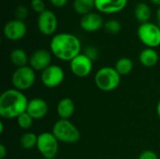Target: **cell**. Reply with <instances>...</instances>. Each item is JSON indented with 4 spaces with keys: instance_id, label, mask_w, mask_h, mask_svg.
<instances>
[{
    "instance_id": "6da1fadb",
    "label": "cell",
    "mask_w": 160,
    "mask_h": 159,
    "mask_svg": "<svg viewBox=\"0 0 160 159\" xmlns=\"http://www.w3.org/2000/svg\"><path fill=\"white\" fill-rule=\"evenodd\" d=\"M52 54L61 61L70 62L81 53L82 44L78 37L70 33L54 35L50 42Z\"/></svg>"
},
{
    "instance_id": "7a4b0ae2",
    "label": "cell",
    "mask_w": 160,
    "mask_h": 159,
    "mask_svg": "<svg viewBox=\"0 0 160 159\" xmlns=\"http://www.w3.org/2000/svg\"><path fill=\"white\" fill-rule=\"evenodd\" d=\"M29 100L23 92L14 88L5 90L0 96V116L14 119L26 112Z\"/></svg>"
},
{
    "instance_id": "3957f363",
    "label": "cell",
    "mask_w": 160,
    "mask_h": 159,
    "mask_svg": "<svg viewBox=\"0 0 160 159\" xmlns=\"http://www.w3.org/2000/svg\"><path fill=\"white\" fill-rule=\"evenodd\" d=\"M52 134L59 142L73 144L80 141L81 132L77 127L69 120L59 119L56 121L52 129Z\"/></svg>"
},
{
    "instance_id": "277c9868",
    "label": "cell",
    "mask_w": 160,
    "mask_h": 159,
    "mask_svg": "<svg viewBox=\"0 0 160 159\" xmlns=\"http://www.w3.org/2000/svg\"><path fill=\"white\" fill-rule=\"evenodd\" d=\"M94 81L99 90L112 92L120 85L121 75L112 67H103L95 74Z\"/></svg>"
},
{
    "instance_id": "5b68a950",
    "label": "cell",
    "mask_w": 160,
    "mask_h": 159,
    "mask_svg": "<svg viewBox=\"0 0 160 159\" xmlns=\"http://www.w3.org/2000/svg\"><path fill=\"white\" fill-rule=\"evenodd\" d=\"M36 71L30 66L17 67L11 75V84L14 89L25 91L30 89L36 82Z\"/></svg>"
},
{
    "instance_id": "8992f818",
    "label": "cell",
    "mask_w": 160,
    "mask_h": 159,
    "mask_svg": "<svg viewBox=\"0 0 160 159\" xmlns=\"http://www.w3.org/2000/svg\"><path fill=\"white\" fill-rule=\"evenodd\" d=\"M37 149L44 159H55L59 151V141L52 132H42L38 135Z\"/></svg>"
},
{
    "instance_id": "52a82bcc",
    "label": "cell",
    "mask_w": 160,
    "mask_h": 159,
    "mask_svg": "<svg viewBox=\"0 0 160 159\" xmlns=\"http://www.w3.org/2000/svg\"><path fill=\"white\" fill-rule=\"evenodd\" d=\"M138 37L147 48L155 49L160 46V27L156 23H142L138 28Z\"/></svg>"
},
{
    "instance_id": "ba28073f",
    "label": "cell",
    "mask_w": 160,
    "mask_h": 159,
    "mask_svg": "<svg viewBox=\"0 0 160 159\" xmlns=\"http://www.w3.org/2000/svg\"><path fill=\"white\" fill-rule=\"evenodd\" d=\"M65 80V71L58 66L52 64L45 68L40 74V81L42 84L47 88L58 87Z\"/></svg>"
},
{
    "instance_id": "9c48e42d",
    "label": "cell",
    "mask_w": 160,
    "mask_h": 159,
    "mask_svg": "<svg viewBox=\"0 0 160 159\" xmlns=\"http://www.w3.org/2000/svg\"><path fill=\"white\" fill-rule=\"evenodd\" d=\"M69 67L76 77L86 78L93 70V61L84 53H80L69 62Z\"/></svg>"
},
{
    "instance_id": "30bf717a",
    "label": "cell",
    "mask_w": 160,
    "mask_h": 159,
    "mask_svg": "<svg viewBox=\"0 0 160 159\" xmlns=\"http://www.w3.org/2000/svg\"><path fill=\"white\" fill-rule=\"evenodd\" d=\"M57 18L55 14L49 9H46L38 15V27L41 34L45 36H51L54 34L57 29Z\"/></svg>"
},
{
    "instance_id": "8fae6325",
    "label": "cell",
    "mask_w": 160,
    "mask_h": 159,
    "mask_svg": "<svg viewBox=\"0 0 160 159\" xmlns=\"http://www.w3.org/2000/svg\"><path fill=\"white\" fill-rule=\"evenodd\" d=\"M4 36L12 41H17L24 37L27 32L26 24L21 20H12L8 22L4 26Z\"/></svg>"
},
{
    "instance_id": "7c38bea8",
    "label": "cell",
    "mask_w": 160,
    "mask_h": 159,
    "mask_svg": "<svg viewBox=\"0 0 160 159\" xmlns=\"http://www.w3.org/2000/svg\"><path fill=\"white\" fill-rule=\"evenodd\" d=\"M52 65V52L45 49L35 51L29 57V66L35 71L42 72Z\"/></svg>"
},
{
    "instance_id": "4fadbf2b",
    "label": "cell",
    "mask_w": 160,
    "mask_h": 159,
    "mask_svg": "<svg viewBox=\"0 0 160 159\" xmlns=\"http://www.w3.org/2000/svg\"><path fill=\"white\" fill-rule=\"evenodd\" d=\"M49 111L48 103L41 97H34L29 100L26 112L34 119L40 120L44 118Z\"/></svg>"
},
{
    "instance_id": "5bb4252c",
    "label": "cell",
    "mask_w": 160,
    "mask_h": 159,
    "mask_svg": "<svg viewBox=\"0 0 160 159\" xmlns=\"http://www.w3.org/2000/svg\"><path fill=\"white\" fill-rule=\"evenodd\" d=\"M128 5V0H96V8L106 14L122 11Z\"/></svg>"
},
{
    "instance_id": "9a60e30c",
    "label": "cell",
    "mask_w": 160,
    "mask_h": 159,
    "mask_svg": "<svg viewBox=\"0 0 160 159\" xmlns=\"http://www.w3.org/2000/svg\"><path fill=\"white\" fill-rule=\"evenodd\" d=\"M81 27L86 32H96L104 26L103 18L96 12H90L81 19Z\"/></svg>"
},
{
    "instance_id": "2e32d148",
    "label": "cell",
    "mask_w": 160,
    "mask_h": 159,
    "mask_svg": "<svg viewBox=\"0 0 160 159\" xmlns=\"http://www.w3.org/2000/svg\"><path fill=\"white\" fill-rule=\"evenodd\" d=\"M56 112L59 119L69 120V118L75 112V103L69 97H64L57 103Z\"/></svg>"
},
{
    "instance_id": "e0dca14e",
    "label": "cell",
    "mask_w": 160,
    "mask_h": 159,
    "mask_svg": "<svg viewBox=\"0 0 160 159\" xmlns=\"http://www.w3.org/2000/svg\"><path fill=\"white\" fill-rule=\"evenodd\" d=\"M159 59V55L158 52L153 48H145L140 52L139 61L145 67H155Z\"/></svg>"
},
{
    "instance_id": "ac0fdd59",
    "label": "cell",
    "mask_w": 160,
    "mask_h": 159,
    "mask_svg": "<svg viewBox=\"0 0 160 159\" xmlns=\"http://www.w3.org/2000/svg\"><path fill=\"white\" fill-rule=\"evenodd\" d=\"M9 59H10L11 64L14 65L16 67H22L29 64V57L26 52L20 48L14 49L11 51Z\"/></svg>"
},
{
    "instance_id": "d6986e66",
    "label": "cell",
    "mask_w": 160,
    "mask_h": 159,
    "mask_svg": "<svg viewBox=\"0 0 160 159\" xmlns=\"http://www.w3.org/2000/svg\"><path fill=\"white\" fill-rule=\"evenodd\" d=\"M73 7L78 14L84 16L96 7V0H74Z\"/></svg>"
},
{
    "instance_id": "ffe728a7",
    "label": "cell",
    "mask_w": 160,
    "mask_h": 159,
    "mask_svg": "<svg viewBox=\"0 0 160 159\" xmlns=\"http://www.w3.org/2000/svg\"><path fill=\"white\" fill-rule=\"evenodd\" d=\"M134 13L136 19L142 23L148 22L151 18V8L146 3H139L135 7Z\"/></svg>"
},
{
    "instance_id": "44dd1931",
    "label": "cell",
    "mask_w": 160,
    "mask_h": 159,
    "mask_svg": "<svg viewBox=\"0 0 160 159\" xmlns=\"http://www.w3.org/2000/svg\"><path fill=\"white\" fill-rule=\"evenodd\" d=\"M133 67H134L133 61L128 57H122V58L118 59L114 66V68L121 76L129 74L132 71Z\"/></svg>"
},
{
    "instance_id": "7402d4cb",
    "label": "cell",
    "mask_w": 160,
    "mask_h": 159,
    "mask_svg": "<svg viewBox=\"0 0 160 159\" xmlns=\"http://www.w3.org/2000/svg\"><path fill=\"white\" fill-rule=\"evenodd\" d=\"M38 135L34 132H25L22 135L20 139V145L24 150H31L37 147Z\"/></svg>"
},
{
    "instance_id": "603a6c76",
    "label": "cell",
    "mask_w": 160,
    "mask_h": 159,
    "mask_svg": "<svg viewBox=\"0 0 160 159\" xmlns=\"http://www.w3.org/2000/svg\"><path fill=\"white\" fill-rule=\"evenodd\" d=\"M16 119H17V124H18L19 127L23 130H27L33 126L34 119L26 112L22 113L21 115H19Z\"/></svg>"
},
{
    "instance_id": "cb8c5ba5",
    "label": "cell",
    "mask_w": 160,
    "mask_h": 159,
    "mask_svg": "<svg viewBox=\"0 0 160 159\" xmlns=\"http://www.w3.org/2000/svg\"><path fill=\"white\" fill-rule=\"evenodd\" d=\"M104 28L110 34H117L121 31L122 25L117 20H110L104 23Z\"/></svg>"
},
{
    "instance_id": "d4e9b609",
    "label": "cell",
    "mask_w": 160,
    "mask_h": 159,
    "mask_svg": "<svg viewBox=\"0 0 160 159\" xmlns=\"http://www.w3.org/2000/svg\"><path fill=\"white\" fill-rule=\"evenodd\" d=\"M31 7L35 12H37L38 14H40L46 10L45 4H44L43 0H32L31 1Z\"/></svg>"
},
{
    "instance_id": "484cf974",
    "label": "cell",
    "mask_w": 160,
    "mask_h": 159,
    "mask_svg": "<svg viewBox=\"0 0 160 159\" xmlns=\"http://www.w3.org/2000/svg\"><path fill=\"white\" fill-rule=\"evenodd\" d=\"M14 14H15L17 20L22 21L23 19L26 18V16H27V14H28V10H27V8H26L24 6L20 5V6H18V7L15 8V13H14Z\"/></svg>"
},
{
    "instance_id": "4316f807",
    "label": "cell",
    "mask_w": 160,
    "mask_h": 159,
    "mask_svg": "<svg viewBox=\"0 0 160 159\" xmlns=\"http://www.w3.org/2000/svg\"><path fill=\"white\" fill-rule=\"evenodd\" d=\"M84 54L89 57L93 62L95 60H97V58L98 57V49L94 46H88L87 48H85L84 50Z\"/></svg>"
},
{
    "instance_id": "83f0119b",
    "label": "cell",
    "mask_w": 160,
    "mask_h": 159,
    "mask_svg": "<svg viewBox=\"0 0 160 159\" xmlns=\"http://www.w3.org/2000/svg\"><path fill=\"white\" fill-rule=\"evenodd\" d=\"M138 159H158V155L152 151V150H146V151H143Z\"/></svg>"
},
{
    "instance_id": "f1b7e54d",
    "label": "cell",
    "mask_w": 160,
    "mask_h": 159,
    "mask_svg": "<svg viewBox=\"0 0 160 159\" xmlns=\"http://www.w3.org/2000/svg\"><path fill=\"white\" fill-rule=\"evenodd\" d=\"M50 2L56 7H63L68 3V0H50Z\"/></svg>"
},
{
    "instance_id": "f546056e",
    "label": "cell",
    "mask_w": 160,
    "mask_h": 159,
    "mask_svg": "<svg viewBox=\"0 0 160 159\" xmlns=\"http://www.w3.org/2000/svg\"><path fill=\"white\" fill-rule=\"evenodd\" d=\"M8 155V149L4 144H0V159H4Z\"/></svg>"
},
{
    "instance_id": "4dcf8cb0",
    "label": "cell",
    "mask_w": 160,
    "mask_h": 159,
    "mask_svg": "<svg viewBox=\"0 0 160 159\" xmlns=\"http://www.w3.org/2000/svg\"><path fill=\"white\" fill-rule=\"evenodd\" d=\"M157 112H158V117H159L160 119V99L158 100V105H157Z\"/></svg>"
},
{
    "instance_id": "1f68e13d",
    "label": "cell",
    "mask_w": 160,
    "mask_h": 159,
    "mask_svg": "<svg viewBox=\"0 0 160 159\" xmlns=\"http://www.w3.org/2000/svg\"><path fill=\"white\" fill-rule=\"evenodd\" d=\"M157 17H158V26L160 27V7L158 9V12H157Z\"/></svg>"
},
{
    "instance_id": "d6a6232c",
    "label": "cell",
    "mask_w": 160,
    "mask_h": 159,
    "mask_svg": "<svg viewBox=\"0 0 160 159\" xmlns=\"http://www.w3.org/2000/svg\"><path fill=\"white\" fill-rule=\"evenodd\" d=\"M4 132V123H3V121H1L0 122V133L2 134Z\"/></svg>"
},
{
    "instance_id": "836d02e7",
    "label": "cell",
    "mask_w": 160,
    "mask_h": 159,
    "mask_svg": "<svg viewBox=\"0 0 160 159\" xmlns=\"http://www.w3.org/2000/svg\"><path fill=\"white\" fill-rule=\"evenodd\" d=\"M151 2L156 5H160V0H151Z\"/></svg>"
}]
</instances>
